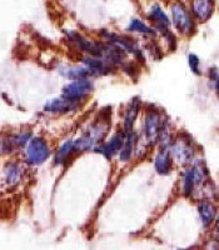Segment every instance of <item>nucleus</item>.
<instances>
[{"label":"nucleus","instance_id":"f257e3e1","mask_svg":"<svg viewBox=\"0 0 219 250\" xmlns=\"http://www.w3.org/2000/svg\"><path fill=\"white\" fill-rule=\"evenodd\" d=\"M108 128L109 125L106 122H97L91 124L82 137L74 140L75 153H83L95 148V145L106 138Z\"/></svg>","mask_w":219,"mask_h":250},{"label":"nucleus","instance_id":"f03ea898","mask_svg":"<svg viewBox=\"0 0 219 250\" xmlns=\"http://www.w3.org/2000/svg\"><path fill=\"white\" fill-rule=\"evenodd\" d=\"M93 82L89 78H79L66 84L63 89V98L70 102H82L88 97V94L93 90Z\"/></svg>","mask_w":219,"mask_h":250},{"label":"nucleus","instance_id":"7ed1b4c3","mask_svg":"<svg viewBox=\"0 0 219 250\" xmlns=\"http://www.w3.org/2000/svg\"><path fill=\"white\" fill-rule=\"evenodd\" d=\"M50 156V148L43 138H33L25 149V159L30 165H40Z\"/></svg>","mask_w":219,"mask_h":250},{"label":"nucleus","instance_id":"20e7f679","mask_svg":"<svg viewBox=\"0 0 219 250\" xmlns=\"http://www.w3.org/2000/svg\"><path fill=\"white\" fill-rule=\"evenodd\" d=\"M165 120L162 119L160 114L155 110H149L144 119V135L148 144L158 142L160 130Z\"/></svg>","mask_w":219,"mask_h":250},{"label":"nucleus","instance_id":"39448f33","mask_svg":"<svg viewBox=\"0 0 219 250\" xmlns=\"http://www.w3.org/2000/svg\"><path fill=\"white\" fill-rule=\"evenodd\" d=\"M172 17H173V24L180 33L189 34L194 29L193 19L191 14L182 3H175L172 5Z\"/></svg>","mask_w":219,"mask_h":250},{"label":"nucleus","instance_id":"423d86ee","mask_svg":"<svg viewBox=\"0 0 219 250\" xmlns=\"http://www.w3.org/2000/svg\"><path fill=\"white\" fill-rule=\"evenodd\" d=\"M103 37L106 38L110 44L117 45L119 46L120 49H123L125 53H129V54H131L134 58H137V59L139 60H144L143 51L140 50L138 44L135 43L133 39H131V38L123 37V35H117L114 34V33H109V31H103Z\"/></svg>","mask_w":219,"mask_h":250},{"label":"nucleus","instance_id":"0eeeda50","mask_svg":"<svg viewBox=\"0 0 219 250\" xmlns=\"http://www.w3.org/2000/svg\"><path fill=\"white\" fill-rule=\"evenodd\" d=\"M171 155L179 164L185 165L191 163L194 156V149L192 146V143L184 138L176 139L173 144H171Z\"/></svg>","mask_w":219,"mask_h":250},{"label":"nucleus","instance_id":"6e6552de","mask_svg":"<svg viewBox=\"0 0 219 250\" xmlns=\"http://www.w3.org/2000/svg\"><path fill=\"white\" fill-rule=\"evenodd\" d=\"M124 137L125 134L115 133L108 142L97 146V148H95V151H98V153H100L102 155L106 156L107 159H111V158H113L114 155H117L120 151V149H122L123 143H124Z\"/></svg>","mask_w":219,"mask_h":250},{"label":"nucleus","instance_id":"1a4fd4ad","mask_svg":"<svg viewBox=\"0 0 219 250\" xmlns=\"http://www.w3.org/2000/svg\"><path fill=\"white\" fill-rule=\"evenodd\" d=\"M148 18L151 19L152 23L155 25V28L158 29L159 31H162L163 34H164V33H167V31H169L171 20H169V18L167 17V14L163 12L162 8H160L158 4H154V5H152L151 10H149V13H148Z\"/></svg>","mask_w":219,"mask_h":250},{"label":"nucleus","instance_id":"9d476101","mask_svg":"<svg viewBox=\"0 0 219 250\" xmlns=\"http://www.w3.org/2000/svg\"><path fill=\"white\" fill-rule=\"evenodd\" d=\"M192 10L197 19L200 21H205L213 14L214 1L213 0H193Z\"/></svg>","mask_w":219,"mask_h":250},{"label":"nucleus","instance_id":"9b49d317","mask_svg":"<svg viewBox=\"0 0 219 250\" xmlns=\"http://www.w3.org/2000/svg\"><path fill=\"white\" fill-rule=\"evenodd\" d=\"M79 108V104L62 98V99H51L44 106V110L48 113H68Z\"/></svg>","mask_w":219,"mask_h":250},{"label":"nucleus","instance_id":"f8f14e48","mask_svg":"<svg viewBox=\"0 0 219 250\" xmlns=\"http://www.w3.org/2000/svg\"><path fill=\"white\" fill-rule=\"evenodd\" d=\"M172 164H173V160H172L171 151L168 149L163 148L159 153L156 154L155 160H154L156 173L160 174V175H167V174L171 173Z\"/></svg>","mask_w":219,"mask_h":250},{"label":"nucleus","instance_id":"ddd939ff","mask_svg":"<svg viewBox=\"0 0 219 250\" xmlns=\"http://www.w3.org/2000/svg\"><path fill=\"white\" fill-rule=\"evenodd\" d=\"M140 109V103L138 99H133L127 106V110L124 114V122H123V126H124V131H133V126L135 124V120L138 118Z\"/></svg>","mask_w":219,"mask_h":250},{"label":"nucleus","instance_id":"4468645a","mask_svg":"<svg viewBox=\"0 0 219 250\" xmlns=\"http://www.w3.org/2000/svg\"><path fill=\"white\" fill-rule=\"evenodd\" d=\"M135 144H137V137L133 131H127L124 137V143L119 151V158L123 163H127L131 159L134 150H135Z\"/></svg>","mask_w":219,"mask_h":250},{"label":"nucleus","instance_id":"2eb2a0df","mask_svg":"<svg viewBox=\"0 0 219 250\" xmlns=\"http://www.w3.org/2000/svg\"><path fill=\"white\" fill-rule=\"evenodd\" d=\"M198 213L200 216V222L204 227H209L216 219V208L212 203L202 200L198 204Z\"/></svg>","mask_w":219,"mask_h":250},{"label":"nucleus","instance_id":"dca6fc26","mask_svg":"<svg viewBox=\"0 0 219 250\" xmlns=\"http://www.w3.org/2000/svg\"><path fill=\"white\" fill-rule=\"evenodd\" d=\"M60 74L68 79H79V78H89L93 75L87 66H63L60 68Z\"/></svg>","mask_w":219,"mask_h":250},{"label":"nucleus","instance_id":"f3484780","mask_svg":"<svg viewBox=\"0 0 219 250\" xmlns=\"http://www.w3.org/2000/svg\"><path fill=\"white\" fill-rule=\"evenodd\" d=\"M75 153L74 150V140H68L59 148L55 155V164L64 165L68 163L70 156Z\"/></svg>","mask_w":219,"mask_h":250},{"label":"nucleus","instance_id":"a211bd4d","mask_svg":"<svg viewBox=\"0 0 219 250\" xmlns=\"http://www.w3.org/2000/svg\"><path fill=\"white\" fill-rule=\"evenodd\" d=\"M22 179V169L15 164H9L4 169L3 180L8 187H14Z\"/></svg>","mask_w":219,"mask_h":250},{"label":"nucleus","instance_id":"6ab92c4d","mask_svg":"<svg viewBox=\"0 0 219 250\" xmlns=\"http://www.w3.org/2000/svg\"><path fill=\"white\" fill-rule=\"evenodd\" d=\"M127 30L131 31V33H138V34H144V35H154L155 31L152 28H149L147 24H144L142 20L139 19H131V23H129Z\"/></svg>","mask_w":219,"mask_h":250},{"label":"nucleus","instance_id":"aec40b11","mask_svg":"<svg viewBox=\"0 0 219 250\" xmlns=\"http://www.w3.org/2000/svg\"><path fill=\"white\" fill-rule=\"evenodd\" d=\"M196 188V183L193 179V174H192V169H188L185 171L184 176H183V193L185 195H192Z\"/></svg>","mask_w":219,"mask_h":250},{"label":"nucleus","instance_id":"412c9836","mask_svg":"<svg viewBox=\"0 0 219 250\" xmlns=\"http://www.w3.org/2000/svg\"><path fill=\"white\" fill-rule=\"evenodd\" d=\"M188 62H189V66H191L192 71H193L194 74L199 75L200 74V62L199 58L197 57V55L191 54L188 57Z\"/></svg>","mask_w":219,"mask_h":250},{"label":"nucleus","instance_id":"4be33fe9","mask_svg":"<svg viewBox=\"0 0 219 250\" xmlns=\"http://www.w3.org/2000/svg\"><path fill=\"white\" fill-rule=\"evenodd\" d=\"M211 78H212V80H213V83H214V88H216L217 93L219 94V74H218V71H217L216 69H213V70L211 71Z\"/></svg>","mask_w":219,"mask_h":250},{"label":"nucleus","instance_id":"5701e85b","mask_svg":"<svg viewBox=\"0 0 219 250\" xmlns=\"http://www.w3.org/2000/svg\"><path fill=\"white\" fill-rule=\"evenodd\" d=\"M214 238H216L217 240L219 242V216H218V220H217L216 229H214Z\"/></svg>","mask_w":219,"mask_h":250}]
</instances>
